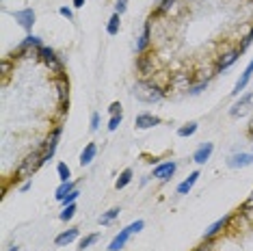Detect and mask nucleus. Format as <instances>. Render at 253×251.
Wrapping results in <instances>:
<instances>
[{"mask_svg":"<svg viewBox=\"0 0 253 251\" xmlns=\"http://www.w3.org/2000/svg\"><path fill=\"white\" fill-rule=\"evenodd\" d=\"M164 95H167V89L163 85H158L156 80H149V78H141L134 85V97L143 104H156V102H163Z\"/></svg>","mask_w":253,"mask_h":251,"instance_id":"1","label":"nucleus"},{"mask_svg":"<svg viewBox=\"0 0 253 251\" xmlns=\"http://www.w3.org/2000/svg\"><path fill=\"white\" fill-rule=\"evenodd\" d=\"M41 165H45L44 162V150L30 152V154L20 162V167L15 169V182H20V180H33V175L39 171Z\"/></svg>","mask_w":253,"mask_h":251,"instance_id":"2","label":"nucleus"},{"mask_svg":"<svg viewBox=\"0 0 253 251\" xmlns=\"http://www.w3.org/2000/svg\"><path fill=\"white\" fill-rule=\"evenodd\" d=\"M143 227H145V221H143V219L130 223V225L123 227V230L119 232V234L115 236L113 240H110V245H108L106 249H108V251H119V249H123V247H126V243L130 240V236H132V234H139V232L143 230Z\"/></svg>","mask_w":253,"mask_h":251,"instance_id":"3","label":"nucleus"},{"mask_svg":"<svg viewBox=\"0 0 253 251\" xmlns=\"http://www.w3.org/2000/svg\"><path fill=\"white\" fill-rule=\"evenodd\" d=\"M136 72L141 74V78H151L154 74L160 72V65L156 61L154 52H143L136 57Z\"/></svg>","mask_w":253,"mask_h":251,"instance_id":"4","label":"nucleus"},{"mask_svg":"<svg viewBox=\"0 0 253 251\" xmlns=\"http://www.w3.org/2000/svg\"><path fill=\"white\" fill-rule=\"evenodd\" d=\"M39 61L44 63L45 67L54 74V76H61V74H65V72H63L61 59H59L57 52H54L52 48H48V46H41V48H39Z\"/></svg>","mask_w":253,"mask_h":251,"instance_id":"5","label":"nucleus"},{"mask_svg":"<svg viewBox=\"0 0 253 251\" xmlns=\"http://www.w3.org/2000/svg\"><path fill=\"white\" fill-rule=\"evenodd\" d=\"M63 134V126H54V130L45 137V141L41 143V150H44V162H50L54 158V152H57V145H59V139Z\"/></svg>","mask_w":253,"mask_h":251,"instance_id":"6","label":"nucleus"},{"mask_svg":"<svg viewBox=\"0 0 253 251\" xmlns=\"http://www.w3.org/2000/svg\"><path fill=\"white\" fill-rule=\"evenodd\" d=\"M229 225H232V215H225L223 219H219V221H214L212 225H208V230L204 232V240H214L219 234L229 230Z\"/></svg>","mask_w":253,"mask_h":251,"instance_id":"7","label":"nucleus"},{"mask_svg":"<svg viewBox=\"0 0 253 251\" xmlns=\"http://www.w3.org/2000/svg\"><path fill=\"white\" fill-rule=\"evenodd\" d=\"M176 169H178V162L176 160L158 162V165L154 167V175H151V178H158L160 182H169V180L173 178V173H176Z\"/></svg>","mask_w":253,"mask_h":251,"instance_id":"8","label":"nucleus"},{"mask_svg":"<svg viewBox=\"0 0 253 251\" xmlns=\"http://www.w3.org/2000/svg\"><path fill=\"white\" fill-rule=\"evenodd\" d=\"M11 16H13V20H15L24 31H29V32L33 31V26H35V11L30 7L20 9V11H13Z\"/></svg>","mask_w":253,"mask_h":251,"instance_id":"9","label":"nucleus"},{"mask_svg":"<svg viewBox=\"0 0 253 251\" xmlns=\"http://www.w3.org/2000/svg\"><path fill=\"white\" fill-rule=\"evenodd\" d=\"M240 54L242 52L238 48H232V50H227V52H223L217 59V72H225L227 67H232V65L238 61V57H240Z\"/></svg>","mask_w":253,"mask_h":251,"instance_id":"10","label":"nucleus"},{"mask_svg":"<svg viewBox=\"0 0 253 251\" xmlns=\"http://www.w3.org/2000/svg\"><path fill=\"white\" fill-rule=\"evenodd\" d=\"M193 85V76L186 72H180V74H173L171 80H169V87L171 89H178V91H188V87Z\"/></svg>","mask_w":253,"mask_h":251,"instance_id":"11","label":"nucleus"},{"mask_svg":"<svg viewBox=\"0 0 253 251\" xmlns=\"http://www.w3.org/2000/svg\"><path fill=\"white\" fill-rule=\"evenodd\" d=\"M251 76H253V59H251V63L245 67V72H242V76L238 78L236 87H234V91H232V95H234V97H238V95H240V91H245V89H247V85H249Z\"/></svg>","mask_w":253,"mask_h":251,"instance_id":"12","label":"nucleus"},{"mask_svg":"<svg viewBox=\"0 0 253 251\" xmlns=\"http://www.w3.org/2000/svg\"><path fill=\"white\" fill-rule=\"evenodd\" d=\"M227 165L232 167V169H242V167H249V165H253V154H249V152L234 154V156H229Z\"/></svg>","mask_w":253,"mask_h":251,"instance_id":"13","label":"nucleus"},{"mask_svg":"<svg viewBox=\"0 0 253 251\" xmlns=\"http://www.w3.org/2000/svg\"><path fill=\"white\" fill-rule=\"evenodd\" d=\"M149 44H151V20H147L145 26H143V32H141L139 41H136V52H139V54L147 52Z\"/></svg>","mask_w":253,"mask_h":251,"instance_id":"14","label":"nucleus"},{"mask_svg":"<svg viewBox=\"0 0 253 251\" xmlns=\"http://www.w3.org/2000/svg\"><path fill=\"white\" fill-rule=\"evenodd\" d=\"M134 126L139 130L154 128V126H160V117H156V115H151V113H139L134 119Z\"/></svg>","mask_w":253,"mask_h":251,"instance_id":"15","label":"nucleus"},{"mask_svg":"<svg viewBox=\"0 0 253 251\" xmlns=\"http://www.w3.org/2000/svg\"><path fill=\"white\" fill-rule=\"evenodd\" d=\"M214 152V145L212 143H204V145L197 147V152L193 154V162H197V165H206V162L210 160V156H212Z\"/></svg>","mask_w":253,"mask_h":251,"instance_id":"16","label":"nucleus"},{"mask_svg":"<svg viewBox=\"0 0 253 251\" xmlns=\"http://www.w3.org/2000/svg\"><path fill=\"white\" fill-rule=\"evenodd\" d=\"M54 85H57V94H59V102H67L70 100V80H67L65 74L54 78Z\"/></svg>","mask_w":253,"mask_h":251,"instance_id":"17","label":"nucleus"},{"mask_svg":"<svg viewBox=\"0 0 253 251\" xmlns=\"http://www.w3.org/2000/svg\"><path fill=\"white\" fill-rule=\"evenodd\" d=\"M251 100H253V94L249 91V94H245V95L240 97V100H236V104H234L232 109H229V115H232V117H240V115L245 113L247 109H249Z\"/></svg>","mask_w":253,"mask_h":251,"instance_id":"18","label":"nucleus"},{"mask_svg":"<svg viewBox=\"0 0 253 251\" xmlns=\"http://www.w3.org/2000/svg\"><path fill=\"white\" fill-rule=\"evenodd\" d=\"M78 238V227H70V230H65L63 234H59L57 238H54V243H57V247H67L70 243Z\"/></svg>","mask_w":253,"mask_h":251,"instance_id":"19","label":"nucleus"},{"mask_svg":"<svg viewBox=\"0 0 253 251\" xmlns=\"http://www.w3.org/2000/svg\"><path fill=\"white\" fill-rule=\"evenodd\" d=\"M199 180V171H193V173H188V178L180 182V187H178V195H188L191 193V188L195 187V182Z\"/></svg>","mask_w":253,"mask_h":251,"instance_id":"20","label":"nucleus"},{"mask_svg":"<svg viewBox=\"0 0 253 251\" xmlns=\"http://www.w3.org/2000/svg\"><path fill=\"white\" fill-rule=\"evenodd\" d=\"M95 154H98V145H95V143H87L85 150H82V154H80V165L82 167L91 165V162H93V158H95Z\"/></svg>","mask_w":253,"mask_h":251,"instance_id":"21","label":"nucleus"},{"mask_svg":"<svg viewBox=\"0 0 253 251\" xmlns=\"http://www.w3.org/2000/svg\"><path fill=\"white\" fill-rule=\"evenodd\" d=\"M180 0H160L158 9H156V16H171V11L178 7Z\"/></svg>","mask_w":253,"mask_h":251,"instance_id":"22","label":"nucleus"},{"mask_svg":"<svg viewBox=\"0 0 253 251\" xmlns=\"http://www.w3.org/2000/svg\"><path fill=\"white\" fill-rule=\"evenodd\" d=\"M132 175H134V173H132V169H123V171H121V173H119V178H117V182H115V188H117V190H121V188H126V187H128V184H130V182H132Z\"/></svg>","mask_w":253,"mask_h":251,"instance_id":"23","label":"nucleus"},{"mask_svg":"<svg viewBox=\"0 0 253 251\" xmlns=\"http://www.w3.org/2000/svg\"><path fill=\"white\" fill-rule=\"evenodd\" d=\"M74 188H76V182H74V180H70V182H61V187L57 188V193H54V197H57L59 202H61V199L65 197V195H70Z\"/></svg>","mask_w":253,"mask_h":251,"instance_id":"24","label":"nucleus"},{"mask_svg":"<svg viewBox=\"0 0 253 251\" xmlns=\"http://www.w3.org/2000/svg\"><path fill=\"white\" fill-rule=\"evenodd\" d=\"M197 128H199V124L197 122H188L186 126H182V128H178V137L186 139V137H193V134L197 132Z\"/></svg>","mask_w":253,"mask_h":251,"instance_id":"25","label":"nucleus"},{"mask_svg":"<svg viewBox=\"0 0 253 251\" xmlns=\"http://www.w3.org/2000/svg\"><path fill=\"white\" fill-rule=\"evenodd\" d=\"M119 26H121V16H119V13H113V17H110L108 24H106V32L108 35H117Z\"/></svg>","mask_w":253,"mask_h":251,"instance_id":"26","label":"nucleus"},{"mask_svg":"<svg viewBox=\"0 0 253 251\" xmlns=\"http://www.w3.org/2000/svg\"><path fill=\"white\" fill-rule=\"evenodd\" d=\"M119 212H121L119 208H110V210H106L104 215H100V219H98V221L102 223V225H110V223H113V221L119 217Z\"/></svg>","mask_w":253,"mask_h":251,"instance_id":"27","label":"nucleus"},{"mask_svg":"<svg viewBox=\"0 0 253 251\" xmlns=\"http://www.w3.org/2000/svg\"><path fill=\"white\" fill-rule=\"evenodd\" d=\"M57 173H59V180H61V182H70L72 180V169L65 162H59L57 165Z\"/></svg>","mask_w":253,"mask_h":251,"instance_id":"28","label":"nucleus"},{"mask_svg":"<svg viewBox=\"0 0 253 251\" xmlns=\"http://www.w3.org/2000/svg\"><path fill=\"white\" fill-rule=\"evenodd\" d=\"M208 89V80H199V82H193L191 87H188V95H199L201 91Z\"/></svg>","mask_w":253,"mask_h":251,"instance_id":"29","label":"nucleus"},{"mask_svg":"<svg viewBox=\"0 0 253 251\" xmlns=\"http://www.w3.org/2000/svg\"><path fill=\"white\" fill-rule=\"evenodd\" d=\"M74 215H76V204H70V206L63 208V212L59 215V219H61V221H72Z\"/></svg>","mask_w":253,"mask_h":251,"instance_id":"30","label":"nucleus"},{"mask_svg":"<svg viewBox=\"0 0 253 251\" xmlns=\"http://www.w3.org/2000/svg\"><path fill=\"white\" fill-rule=\"evenodd\" d=\"M98 238H100V234H87L85 238L80 240V247H78V249H80V251H85L87 247H91V245H95V243H98Z\"/></svg>","mask_w":253,"mask_h":251,"instance_id":"31","label":"nucleus"},{"mask_svg":"<svg viewBox=\"0 0 253 251\" xmlns=\"http://www.w3.org/2000/svg\"><path fill=\"white\" fill-rule=\"evenodd\" d=\"M123 122V113H119V115H110V122H108V130L110 132H115V130L119 128V124Z\"/></svg>","mask_w":253,"mask_h":251,"instance_id":"32","label":"nucleus"},{"mask_svg":"<svg viewBox=\"0 0 253 251\" xmlns=\"http://www.w3.org/2000/svg\"><path fill=\"white\" fill-rule=\"evenodd\" d=\"M251 44H253V29H251L249 32H247L245 37H242V41H240V46H238V50H240V52H245V50L249 48Z\"/></svg>","mask_w":253,"mask_h":251,"instance_id":"33","label":"nucleus"},{"mask_svg":"<svg viewBox=\"0 0 253 251\" xmlns=\"http://www.w3.org/2000/svg\"><path fill=\"white\" fill-rule=\"evenodd\" d=\"M11 67H13V59H2V61H0V69H2V76L4 78L11 74Z\"/></svg>","mask_w":253,"mask_h":251,"instance_id":"34","label":"nucleus"},{"mask_svg":"<svg viewBox=\"0 0 253 251\" xmlns=\"http://www.w3.org/2000/svg\"><path fill=\"white\" fill-rule=\"evenodd\" d=\"M78 195H80V193H78V188H74L70 195H65V197L61 199V204H63V206H70V204H74L78 199Z\"/></svg>","mask_w":253,"mask_h":251,"instance_id":"35","label":"nucleus"},{"mask_svg":"<svg viewBox=\"0 0 253 251\" xmlns=\"http://www.w3.org/2000/svg\"><path fill=\"white\" fill-rule=\"evenodd\" d=\"M193 251H214V240H204L199 247H195Z\"/></svg>","mask_w":253,"mask_h":251,"instance_id":"36","label":"nucleus"},{"mask_svg":"<svg viewBox=\"0 0 253 251\" xmlns=\"http://www.w3.org/2000/svg\"><path fill=\"white\" fill-rule=\"evenodd\" d=\"M100 130V113H91V132Z\"/></svg>","mask_w":253,"mask_h":251,"instance_id":"37","label":"nucleus"},{"mask_svg":"<svg viewBox=\"0 0 253 251\" xmlns=\"http://www.w3.org/2000/svg\"><path fill=\"white\" fill-rule=\"evenodd\" d=\"M126 9H128V0H117L115 2V13L121 16V13H126Z\"/></svg>","mask_w":253,"mask_h":251,"instance_id":"38","label":"nucleus"},{"mask_svg":"<svg viewBox=\"0 0 253 251\" xmlns=\"http://www.w3.org/2000/svg\"><path fill=\"white\" fill-rule=\"evenodd\" d=\"M240 210H242V212H249V210H253V190H251V195H249V197L245 199V204H242V206H240Z\"/></svg>","mask_w":253,"mask_h":251,"instance_id":"39","label":"nucleus"},{"mask_svg":"<svg viewBox=\"0 0 253 251\" xmlns=\"http://www.w3.org/2000/svg\"><path fill=\"white\" fill-rule=\"evenodd\" d=\"M59 13H61L63 17H67V20H74V11L70 7H61V9H59Z\"/></svg>","mask_w":253,"mask_h":251,"instance_id":"40","label":"nucleus"},{"mask_svg":"<svg viewBox=\"0 0 253 251\" xmlns=\"http://www.w3.org/2000/svg\"><path fill=\"white\" fill-rule=\"evenodd\" d=\"M108 113L110 115H119L121 113V104H119V102H113V104L108 106Z\"/></svg>","mask_w":253,"mask_h":251,"instance_id":"41","label":"nucleus"},{"mask_svg":"<svg viewBox=\"0 0 253 251\" xmlns=\"http://www.w3.org/2000/svg\"><path fill=\"white\" fill-rule=\"evenodd\" d=\"M72 4L76 9H82V7H85V0H72Z\"/></svg>","mask_w":253,"mask_h":251,"instance_id":"42","label":"nucleus"},{"mask_svg":"<svg viewBox=\"0 0 253 251\" xmlns=\"http://www.w3.org/2000/svg\"><path fill=\"white\" fill-rule=\"evenodd\" d=\"M29 188H30V180H26V182H22L20 190H29Z\"/></svg>","mask_w":253,"mask_h":251,"instance_id":"43","label":"nucleus"},{"mask_svg":"<svg viewBox=\"0 0 253 251\" xmlns=\"http://www.w3.org/2000/svg\"><path fill=\"white\" fill-rule=\"evenodd\" d=\"M249 137H253V119H251V124H249Z\"/></svg>","mask_w":253,"mask_h":251,"instance_id":"44","label":"nucleus"}]
</instances>
